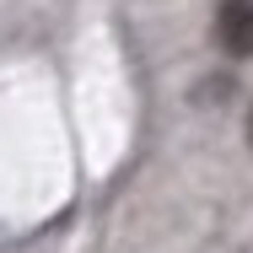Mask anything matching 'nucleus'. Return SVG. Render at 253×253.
Here are the masks:
<instances>
[{
    "mask_svg": "<svg viewBox=\"0 0 253 253\" xmlns=\"http://www.w3.org/2000/svg\"><path fill=\"white\" fill-rule=\"evenodd\" d=\"M215 38H221L226 54L248 59L253 54V0H221V11H215Z\"/></svg>",
    "mask_w": 253,
    "mask_h": 253,
    "instance_id": "1",
    "label": "nucleus"
},
{
    "mask_svg": "<svg viewBox=\"0 0 253 253\" xmlns=\"http://www.w3.org/2000/svg\"><path fill=\"white\" fill-rule=\"evenodd\" d=\"M248 140H253V119H248Z\"/></svg>",
    "mask_w": 253,
    "mask_h": 253,
    "instance_id": "2",
    "label": "nucleus"
}]
</instances>
